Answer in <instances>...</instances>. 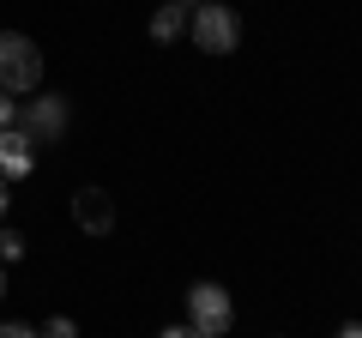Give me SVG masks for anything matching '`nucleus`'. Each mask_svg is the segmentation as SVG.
Returning a JSON list of instances; mask_svg holds the SVG:
<instances>
[{
    "label": "nucleus",
    "mask_w": 362,
    "mask_h": 338,
    "mask_svg": "<svg viewBox=\"0 0 362 338\" xmlns=\"http://www.w3.org/2000/svg\"><path fill=\"white\" fill-rule=\"evenodd\" d=\"M42 85V49L25 37V30H0V91L25 97Z\"/></svg>",
    "instance_id": "f257e3e1"
},
{
    "label": "nucleus",
    "mask_w": 362,
    "mask_h": 338,
    "mask_svg": "<svg viewBox=\"0 0 362 338\" xmlns=\"http://www.w3.org/2000/svg\"><path fill=\"white\" fill-rule=\"evenodd\" d=\"M187 37H194V49H206V54H235L242 18H235V6H223V0H206L199 13H187Z\"/></svg>",
    "instance_id": "f03ea898"
},
{
    "label": "nucleus",
    "mask_w": 362,
    "mask_h": 338,
    "mask_svg": "<svg viewBox=\"0 0 362 338\" xmlns=\"http://www.w3.org/2000/svg\"><path fill=\"white\" fill-rule=\"evenodd\" d=\"M187 326H194L199 338H223V332L235 326V302H230V290L211 284V278H206V284H194V290H187Z\"/></svg>",
    "instance_id": "7ed1b4c3"
},
{
    "label": "nucleus",
    "mask_w": 362,
    "mask_h": 338,
    "mask_svg": "<svg viewBox=\"0 0 362 338\" xmlns=\"http://www.w3.org/2000/svg\"><path fill=\"white\" fill-rule=\"evenodd\" d=\"M18 133H25L30 145H54L66 133V97H30V103H18Z\"/></svg>",
    "instance_id": "20e7f679"
},
{
    "label": "nucleus",
    "mask_w": 362,
    "mask_h": 338,
    "mask_svg": "<svg viewBox=\"0 0 362 338\" xmlns=\"http://www.w3.org/2000/svg\"><path fill=\"white\" fill-rule=\"evenodd\" d=\"M73 223L85 235H109L115 230V199H109L103 187H78L73 194Z\"/></svg>",
    "instance_id": "39448f33"
},
{
    "label": "nucleus",
    "mask_w": 362,
    "mask_h": 338,
    "mask_svg": "<svg viewBox=\"0 0 362 338\" xmlns=\"http://www.w3.org/2000/svg\"><path fill=\"white\" fill-rule=\"evenodd\" d=\"M30 169H37V145H30L18 127H6L0 133V182H25Z\"/></svg>",
    "instance_id": "423d86ee"
},
{
    "label": "nucleus",
    "mask_w": 362,
    "mask_h": 338,
    "mask_svg": "<svg viewBox=\"0 0 362 338\" xmlns=\"http://www.w3.org/2000/svg\"><path fill=\"white\" fill-rule=\"evenodd\" d=\"M151 37H157V42H175V37H187V13L163 0V6L151 13Z\"/></svg>",
    "instance_id": "0eeeda50"
},
{
    "label": "nucleus",
    "mask_w": 362,
    "mask_h": 338,
    "mask_svg": "<svg viewBox=\"0 0 362 338\" xmlns=\"http://www.w3.org/2000/svg\"><path fill=\"white\" fill-rule=\"evenodd\" d=\"M25 260V235L18 230H0V266H18Z\"/></svg>",
    "instance_id": "6e6552de"
},
{
    "label": "nucleus",
    "mask_w": 362,
    "mask_h": 338,
    "mask_svg": "<svg viewBox=\"0 0 362 338\" xmlns=\"http://www.w3.org/2000/svg\"><path fill=\"white\" fill-rule=\"evenodd\" d=\"M37 332H42V338H78V326L66 320V314H54V320H49V326H37Z\"/></svg>",
    "instance_id": "1a4fd4ad"
},
{
    "label": "nucleus",
    "mask_w": 362,
    "mask_h": 338,
    "mask_svg": "<svg viewBox=\"0 0 362 338\" xmlns=\"http://www.w3.org/2000/svg\"><path fill=\"white\" fill-rule=\"evenodd\" d=\"M0 338H42L37 326H25V320H0Z\"/></svg>",
    "instance_id": "9d476101"
},
{
    "label": "nucleus",
    "mask_w": 362,
    "mask_h": 338,
    "mask_svg": "<svg viewBox=\"0 0 362 338\" xmlns=\"http://www.w3.org/2000/svg\"><path fill=\"white\" fill-rule=\"evenodd\" d=\"M13 121H18V103H13V97H6V91H0V133L13 127Z\"/></svg>",
    "instance_id": "9b49d317"
},
{
    "label": "nucleus",
    "mask_w": 362,
    "mask_h": 338,
    "mask_svg": "<svg viewBox=\"0 0 362 338\" xmlns=\"http://www.w3.org/2000/svg\"><path fill=\"white\" fill-rule=\"evenodd\" d=\"M157 338H199V332H194V326H187V320H181V326H163V332H157Z\"/></svg>",
    "instance_id": "f8f14e48"
},
{
    "label": "nucleus",
    "mask_w": 362,
    "mask_h": 338,
    "mask_svg": "<svg viewBox=\"0 0 362 338\" xmlns=\"http://www.w3.org/2000/svg\"><path fill=\"white\" fill-rule=\"evenodd\" d=\"M169 6H181V13H199V6H206V0H169Z\"/></svg>",
    "instance_id": "ddd939ff"
},
{
    "label": "nucleus",
    "mask_w": 362,
    "mask_h": 338,
    "mask_svg": "<svg viewBox=\"0 0 362 338\" xmlns=\"http://www.w3.org/2000/svg\"><path fill=\"white\" fill-rule=\"evenodd\" d=\"M338 338H362V326H356V320H350V326H338Z\"/></svg>",
    "instance_id": "4468645a"
},
{
    "label": "nucleus",
    "mask_w": 362,
    "mask_h": 338,
    "mask_svg": "<svg viewBox=\"0 0 362 338\" xmlns=\"http://www.w3.org/2000/svg\"><path fill=\"white\" fill-rule=\"evenodd\" d=\"M0 296H6V266H0Z\"/></svg>",
    "instance_id": "2eb2a0df"
},
{
    "label": "nucleus",
    "mask_w": 362,
    "mask_h": 338,
    "mask_svg": "<svg viewBox=\"0 0 362 338\" xmlns=\"http://www.w3.org/2000/svg\"><path fill=\"white\" fill-rule=\"evenodd\" d=\"M0 211H6V182H0Z\"/></svg>",
    "instance_id": "dca6fc26"
}]
</instances>
